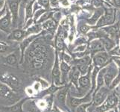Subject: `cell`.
Returning <instances> with one entry per match:
<instances>
[{
  "label": "cell",
  "instance_id": "cell-1",
  "mask_svg": "<svg viewBox=\"0 0 120 112\" xmlns=\"http://www.w3.org/2000/svg\"><path fill=\"white\" fill-rule=\"evenodd\" d=\"M12 28H13L12 16L7 6L5 13L0 18V30L5 33H7V34H11Z\"/></svg>",
  "mask_w": 120,
  "mask_h": 112
},
{
  "label": "cell",
  "instance_id": "cell-2",
  "mask_svg": "<svg viewBox=\"0 0 120 112\" xmlns=\"http://www.w3.org/2000/svg\"><path fill=\"white\" fill-rule=\"evenodd\" d=\"M19 0H7L6 2L7 6L12 16L13 28L16 26L19 18Z\"/></svg>",
  "mask_w": 120,
  "mask_h": 112
},
{
  "label": "cell",
  "instance_id": "cell-3",
  "mask_svg": "<svg viewBox=\"0 0 120 112\" xmlns=\"http://www.w3.org/2000/svg\"><path fill=\"white\" fill-rule=\"evenodd\" d=\"M1 80L8 86H9L13 90H16L19 87V81L14 75L10 73L3 74L1 77Z\"/></svg>",
  "mask_w": 120,
  "mask_h": 112
},
{
  "label": "cell",
  "instance_id": "cell-4",
  "mask_svg": "<svg viewBox=\"0 0 120 112\" xmlns=\"http://www.w3.org/2000/svg\"><path fill=\"white\" fill-rule=\"evenodd\" d=\"M115 19V11L113 9L106 10V14L105 16L100 19L98 21L97 27L105 26L106 24H111L114 22Z\"/></svg>",
  "mask_w": 120,
  "mask_h": 112
},
{
  "label": "cell",
  "instance_id": "cell-5",
  "mask_svg": "<svg viewBox=\"0 0 120 112\" xmlns=\"http://www.w3.org/2000/svg\"><path fill=\"white\" fill-rule=\"evenodd\" d=\"M14 93L9 86L5 83L0 82V97L6 99H10L14 98Z\"/></svg>",
  "mask_w": 120,
  "mask_h": 112
},
{
  "label": "cell",
  "instance_id": "cell-6",
  "mask_svg": "<svg viewBox=\"0 0 120 112\" xmlns=\"http://www.w3.org/2000/svg\"><path fill=\"white\" fill-rule=\"evenodd\" d=\"M26 36V35L25 31L22 29H14V30H12L8 38L14 40H16V41H22Z\"/></svg>",
  "mask_w": 120,
  "mask_h": 112
},
{
  "label": "cell",
  "instance_id": "cell-7",
  "mask_svg": "<svg viewBox=\"0 0 120 112\" xmlns=\"http://www.w3.org/2000/svg\"><path fill=\"white\" fill-rule=\"evenodd\" d=\"M36 37L35 35H31V36H28L26 38H24L21 43H20V49H21V61H20V63H22V61H23V57H24V52L26 50V49L28 46L31 41L34 40Z\"/></svg>",
  "mask_w": 120,
  "mask_h": 112
},
{
  "label": "cell",
  "instance_id": "cell-8",
  "mask_svg": "<svg viewBox=\"0 0 120 112\" xmlns=\"http://www.w3.org/2000/svg\"><path fill=\"white\" fill-rule=\"evenodd\" d=\"M26 100V99H22V100L17 102L14 105H12L11 107H6L4 109L7 110V111H10L11 112H22V107L24 102Z\"/></svg>",
  "mask_w": 120,
  "mask_h": 112
},
{
  "label": "cell",
  "instance_id": "cell-9",
  "mask_svg": "<svg viewBox=\"0 0 120 112\" xmlns=\"http://www.w3.org/2000/svg\"><path fill=\"white\" fill-rule=\"evenodd\" d=\"M106 93H107L106 89H101L99 92H98V93L96 94V96L94 99L95 105H100L101 103L104 101V99L106 96Z\"/></svg>",
  "mask_w": 120,
  "mask_h": 112
},
{
  "label": "cell",
  "instance_id": "cell-10",
  "mask_svg": "<svg viewBox=\"0 0 120 112\" xmlns=\"http://www.w3.org/2000/svg\"><path fill=\"white\" fill-rule=\"evenodd\" d=\"M115 75H116V70L113 67L110 68V70L107 71V73H106L105 76H104L107 85H110V82L112 81L113 77L115 76Z\"/></svg>",
  "mask_w": 120,
  "mask_h": 112
},
{
  "label": "cell",
  "instance_id": "cell-11",
  "mask_svg": "<svg viewBox=\"0 0 120 112\" xmlns=\"http://www.w3.org/2000/svg\"><path fill=\"white\" fill-rule=\"evenodd\" d=\"M107 61V56L105 53L101 54V55H98L94 58V62L95 64L98 66H102L104 65Z\"/></svg>",
  "mask_w": 120,
  "mask_h": 112
},
{
  "label": "cell",
  "instance_id": "cell-12",
  "mask_svg": "<svg viewBox=\"0 0 120 112\" xmlns=\"http://www.w3.org/2000/svg\"><path fill=\"white\" fill-rule=\"evenodd\" d=\"M33 11H34V9H33V1H31L28 3L26 7V18H25V23L31 18V16L33 15Z\"/></svg>",
  "mask_w": 120,
  "mask_h": 112
},
{
  "label": "cell",
  "instance_id": "cell-13",
  "mask_svg": "<svg viewBox=\"0 0 120 112\" xmlns=\"http://www.w3.org/2000/svg\"><path fill=\"white\" fill-rule=\"evenodd\" d=\"M17 57H16V55L14 53H11L9 54L6 58H5V62L9 65L14 66L17 64Z\"/></svg>",
  "mask_w": 120,
  "mask_h": 112
},
{
  "label": "cell",
  "instance_id": "cell-14",
  "mask_svg": "<svg viewBox=\"0 0 120 112\" xmlns=\"http://www.w3.org/2000/svg\"><path fill=\"white\" fill-rule=\"evenodd\" d=\"M118 102V99L116 98V97L115 95H110V96L107 98V103H106V105L107 106V108H111V107H113L114 105H116V103Z\"/></svg>",
  "mask_w": 120,
  "mask_h": 112
},
{
  "label": "cell",
  "instance_id": "cell-15",
  "mask_svg": "<svg viewBox=\"0 0 120 112\" xmlns=\"http://www.w3.org/2000/svg\"><path fill=\"white\" fill-rule=\"evenodd\" d=\"M40 31V26L39 25H35V26L28 28V29L26 31V36H29L31 34H37Z\"/></svg>",
  "mask_w": 120,
  "mask_h": 112
},
{
  "label": "cell",
  "instance_id": "cell-16",
  "mask_svg": "<svg viewBox=\"0 0 120 112\" xmlns=\"http://www.w3.org/2000/svg\"><path fill=\"white\" fill-rule=\"evenodd\" d=\"M103 49V43L100 42V41H93V42L91 43V49L93 51H98V50H101Z\"/></svg>",
  "mask_w": 120,
  "mask_h": 112
},
{
  "label": "cell",
  "instance_id": "cell-17",
  "mask_svg": "<svg viewBox=\"0 0 120 112\" xmlns=\"http://www.w3.org/2000/svg\"><path fill=\"white\" fill-rule=\"evenodd\" d=\"M55 23L53 21V20L49 19L46 20L44 23H43L42 25V28H44V29H49V28H52L55 26Z\"/></svg>",
  "mask_w": 120,
  "mask_h": 112
},
{
  "label": "cell",
  "instance_id": "cell-18",
  "mask_svg": "<svg viewBox=\"0 0 120 112\" xmlns=\"http://www.w3.org/2000/svg\"><path fill=\"white\" fill-rule=\"evenodd\" d=\"M66 92H67V90L64 89L63 90H61L60 92L57 94V99H58V101L61 103H64V102H65Z\"/></svg>",
  "mask_w": 120,
  "mask_h": 112
},
{
  "label": "cell",
  "instance_id": "cell-19",
  "mask_svg": "<svg viewBox=\"0 0 120 112\" xmlns=\"http://www.w3.org/2000/svg\"><path fill=\"white\" fill-rule=\"evenodd\" d=\"M52 12H45V13L40 16V19L38 20V23H43L44 21H45V20H47L50 16H52Z\"/></svg>",
  "mask_w": 120,
  "mask_h": 112
},
{
  "label": "cell",
  "instance_id": "cell-20",
  "mask_svg": "<svg viewBox=\"0 0 120 112\" xmlns=\"http://www.w3.org/2000/svg\"><path fill=\"white\" fill-rule=\"evenodd\" d=\"M52 75H53V77H55V78H57L60 76V70H59V67H58V64H57V60H56V61H55V67H54V69H53Z\"/></svg>",
  "mask_w": 120,
  "mask_h": 112
},
{
  "label": "cell",
  "instance_id": "cell-21",
  "mask_svg": "<svg viewBox=\"0 0 120 112\" xmlns=\"http://www.w3.org/2000/svg\"><path fill=\"white\" fill-rule=\"evenodd\" d=\"M89 82L90 80L87 76H84V77H81L80 79H79V84L81 87H86L89 85Z\"/></svg>",
  "mask_w": 120,
  "mask_h": 112
},
{
  "label": "cell",
  "instance_id": "cell-22",
  "mask_svg": "<svg viewBox=\"0 0 120 112\" xmlns=\"http://www.w3.org/2000/svg\"><path fill=\"white\" fill-rule=\"evenodd\" d=\"M84 101H85V99H78L71 98V99H70V104H71L72 106L75 107L78 106V105H80Z\"/></svg>",
  "mask_w": 120,
  "mask_h": 112
},
{
  "label": "cell",
  "instance_id": "cell-23",
  "mask_svg": "<svg viewBox=\"0 0 120 112\" xmlns=\"http://www.w3.org/2000/svg\"><path fill=\"white\" fill-rule=\"evenodd\" d=\"M105 71H106V69H104L100 72V73L98 74V88H99L100 86H101V85L103 84V76H104Z\"/></svg>",
  "mask_w": 120,
  "mask_h": 112
},
{
  "label": "cell",
  "instance_id": "cell-24",
  "mask_svg": "<svg viewBox=\"0 0 120 112\" xmlns=\"http://www.w3.org/2000/svg\"><path fill=\"white\" fill-rule=\"evenodd\" d=\"M45 12V11L44 9H40V10L37 11L34 14V21L37 22V20H38L39 18H40V16H42Z\"/></svg>",
  "mask_w": 120,
  "mask_h": 112
},
{
  "label": "cell",
  "instance_id": "cell-25",
  "mask_svg": "<svg viewBox=\"0 0 120 112\" xmlns=\"http://www.w3.org/2000/svg\"><path fill=\"white\" fill-rule=\"evenodd\" d=\"M90 63V58L85 57L84 58H81L80 60H78L76 61V64L79 65H87Z\"/></svg>",
  "mask_w": 120,
  "mask_h": 112
},
{
  "label": "cell",
  "instance_id": "cell-26",
  "mask_svg": "<svg viewBox=\"0 0 120 112\" xmlns=\"http://www.w3.org/2000/svg\"><path fill=\"white\" fill-rule=\"evenodd\" d=\"M101 11H97L96 12V13L94 14V15H93V17L89 20V22H90V23H96V20L98 19L99 16H101Z\"/></svg>",
  "mask_w": 120,
  "mask_h": 112
},
{
  "label": "cell",
  "instance_id": "cell-27",
  "mask_svg": "<svg viewBox=\"0 0 120 112\" xmlns=\"http://www.w3.org/2000/svg\"><path fill=\"white\" fill-rule=\"evenodd\" d=\"M8 48L9 46L4 43L0 42V53H5L8 50Z\"/></svg>",
  "mask_w": 120,
  "mask_h": 112
},
{
  "label": "cell",
  "instance_id": "cell-28",
  "mask_svg": "<svg viewBox=\"0 0 120 112\" xmlns=\"http://www.w3.org/2000/svg\"><path fill=\"white\" fill-rule=\"evenodd\" d=\"M78 76H79V71H78V70H75L72 73V81L75 83V85L77 84Z\"/></svg>",
  "mask_w": 120,
  "mask_h": 112
},
{
  "label": "cell",
  "instance_id": "cell-29",
  "mask_svg": "<svg viewBox=\"0 0 120 112\" xmlns=\"http://www.w3.org/2000/svg\"><path fill=\"white\" fill-rule=\"evenodd\" d=\"M103 42V44L105 45V46L107 49H110L112 48L113 46V43L110 42V41H109L108 40H104L102 41Z\"/></svg>",
  "mask_w": 120,
  "mask_h": 112
},
{
  "label": "cell",
  "instance_id": "cell-30",
  "mask_svg": "<svg viewBox=\"0 0 120 112\" xmlns=\"http://www.w3.org/2000/svg\"><path fill=\"white\" fill-rule=\"evenodd\" d=\"M49 1H50V0H38V3L40 5H42L45 8H48Z\"/></svg>",
  "mask_w": 120,
  "mask_h": 112
},
{
  "label": "cell",
  "instance_id": "cell-31",
  "mask_svg": "<svg viewBox=\"0 0 120 112\" xmlns=\"http://www.w3.org/2000/svg\"><path fill=\"white\" fill-rule=\"evenodd\" d=\"M61 70H62V71H63L64 73H67L69 70V67L66 63L63 62V63L61 64Z\"/></svg>",
  "mask_w": 120,
  "mask_h": 112
},
{
  "label": "cell",
  "instance_id": "cell-32",
  "mask_svg": "<svg viewBox=\"0 0 120 112\" xmlns=\"http://www.w3.org/2000/svg\"><path fill=\"white\" fill-rule=\"evenodd\" d=\"M88 105H89L88 104L80 105L79 107H78V112H85V109H86V108L87 107Z\"/></svg>",
  "mask_w": 120,
  "mask_h": 112
},
{
  "label": "cell",
  "instance_id": "cell-33",
  "mask_svg": "<svg viewBox=\"0 0 120 112\" xmlns=\"http://www.w3.org/2000/svg\"><path fill=\"white\" fill-rule=\"evenodd\" d=\"M90 29V27L89 26H82L81 28H80V30H81V32H83V33H85V32H86L88 30Z\"/></svg>",
  "mask_w": 120,
  "mask_h": 112
},
{
  "label": "cell",
  "instance_id": "cell-34",
  "mask_svg": "<svg viewBox=\"0 0 120 112\" xmlns=\"http://www.w3.org/2000/svg\"><path fill=\"white\" fill-rule=\"evenodd\" d=\"M6 5V0H0V11Z\"/></svg>",
  "mask_w": 120,
  "mask_h": 112
},
{
  "label": "cell",
  "instance_id": "cell-35",
  "mask_svg": "<svg viewBox=\"0 0 120 112\" xmlns=\"http://www.w3.org/2000/svg\"><path fill=\"white\" fill-rule=\"evenodd\" d=\"M86 69H87V66H86V65H80V66H79V70H80V71H81L83 73H86Z\"/></svg>",
  "mask_w": 120,
  "mask_h": 112
},
{
  "label": "cell",
  "instance_id": "cell-36",
  "mask_svg": "<svg viewBox=\"0 0 120 112\" xmlns=\"http://www.w3.org/2000/svg\"><path fill=\"white\" fill-rule=\"evenodd\" d=\"M119 81H120V74L118 76V77L113 81V87H114V86L116 85Z\"/></svg>",
  "mask_w": 120,
  "mask_h": 112
},
{
  "label": "cell",
  "instance_id": "cell-37",
  "mask_svg": "<svg viewBox=\"0 0 120 112\" xmlns=\"http://www.w3.org/2000/svg\"><path fill=\"white\" fill-rule=\"evenodd\" d=\"M85 48H86L85 46H78L77 49H75V51H84L85 50Z\"/></svg>",
  "mask_w": 120,
  "mask_h": 112
},
{
  "label": "cell",
  "instance_id": "cell-38",
  "mask_svg": "<svg viewBox=\"0 0 120 112\" xmlns=\"http://www.w3.org/2000/svg\"><path fill=\"white\" fill-rule=\"evenodd\" d=\"M6 7H7V4H6L5 7L4 8H3V9H2V10L1 11H0V18H1L2 16L4 15V14L5 13V11H6Z\"/></svg>",
  "mask_w": 120,
  "mask_h": 112
},
{
  "label": "cell",
  "instance_id": "cell-39",
  "mask_svg": "<svg viewBox=\"0 0 120 112\" xmlns=\"http://www.w3.org/2000/svg\"><path fill=\"white\" fill-rule=\"evenodd\" d=\"M94 5H96V6H99L101 4V0H94Z\"/></svg>",
  "mask_w": 120,
  "mask_h": 112
},
{
  "label": "cell",
  "instance_id": "cell-40",
  "mask_svg": "<svg viewBox=\"0 0 120 112\" xmlns=\"http://www.w3.org/2000/svg\"><path fill=\"white\" fill-rule=\"evenodd\" d=\"M57 46H58V48H60V49H62V48H63V43L61 42V40H57Z\"/></svg>",
  "mask_w": 120,
  "mask_h": 112
},
{
  "label": "cell",
  "instance_id": "cell-41",
  "mask_svg": "<svg viewBox=\"0 0 120 112\" xmlns=\"http://www.w3.org/2000/svg\"><path fill=\"white\" fill-rule=\"evenodd\" d=\"M64 60L67 62H69L71 61V58H70L68 55H64Z\"/></svg>",
  "mask_w": 120,
  "mask_h": 112
},
{
  "label": "cell",
  "instance_id": "cell-42",
  "mask_svg": "<svg viewBox=\"0 0 120 112\" xmlns=\"http://www.w3.org/2000/svg\"><path fill=\"white\" fill-rule=\"evenodd\" d=\"M51 3L53 6H57V0H50Z\"/></svg>",
  "mask_w": 120,
  "mask_h": 112
},
{
  "label": "cell",
  "instance_id": "cell-43",
  "mask_svg": "<svg viewBox=\"0 0 120 112\" xmlns=\"http://www.w3.org/2000/svg\"><path fill=\"white\" fill-rule=\"evenodd\" d=\"M60 1L64 5H69V2H68L67 0H60Z\"/></svg>",
  "mask_w": 120,
  "mask_h": 112
},
{
  "label": "cell",
  "instance_id": "cell-44",
  "mask_svg": "<svg viewBox=\"0 0 120 112\" xmlns=\"http://www.w3.org/2000/svg\"><path fill=\"white\" fill-rule=\"evenodd\" d=\"M114 2L117 6L120 7V0H114Z\"/></svg>",
  "mask_w": 120,
  "mask_h": 112
},
{
  "label": "cell",
  "instance_id": "cell-45",
  "mask_svg": "<svg viewBox=\"0 0 120 112\" xmlns=\"http://www.w3.org/2000/svg\"><path fill=\"white\" fill-rule=\"evenodd\" d=\"M115 61H116V62L120 66V59H118V58H115Z\"/></svg>",
  "mask_w": 120,
  "mask_h": 112
}]
</instances>
